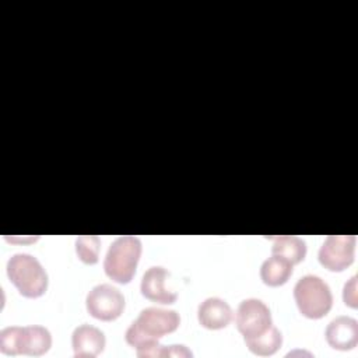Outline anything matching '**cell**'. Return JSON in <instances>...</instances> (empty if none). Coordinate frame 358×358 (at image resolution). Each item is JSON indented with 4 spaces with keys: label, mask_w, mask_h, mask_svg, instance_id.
<instances>
[{
    "label": "cell",
    "mask_w": 358,
    "mask_h": 358,
    "mask_svg": "<svg viewBox=\"0 0 358 358\" xmlns=\"http://www.w3.org/2000/svg\"><path fill=\"white\" fill-rule=\"evenodd\" d=\"M164 357H193V352L182 344L175 345H165Z\"/></svg>",
    "instance_id": "cell-18"
},
{
    "label": "cell",
    "mask_w": 358,
    "mask_h": 358,
    "mask_svg": "<svg viewBox=\"0 0 358 358\" xmlns=\"http://www.w3.org/2000/svg\"><path fill=\"white\" fill-rule=\"evenodd\" d=\"M105 344L103 331L92 324L83 323L73 330L71 347L77 358H94L103 351Z\"/></svg>",
    "instance_id": "cell-9"
},
{
    "label": "cell",
    "mask_w": 358,
    "mask_h": 358,
    "mask_svg": "<svg viewBox=\"0 0 358 358\" xmlns=\"http://www.w3.org/2000/svg\"><path fill=\"white\" fill-rule=\"evenodd\" d=\"M235 324L243 338L256 337L271 327V312L268 306L257 298L243 299L236 309Z\"/></svg>",
    "instance_id": "cell-7"
},
{
    "label": "cell",
    "mask_w": 358,
    "mask_h": 358,
    "mask_svg": "<svg viewBox=\"0 0 358 358\" xmlns=\"http://www.w3.org/2000/svg\"><path fill=\"white\" fill-rule=\"evenodd\" d=\"M101 239L96 235H81L76 239V252L85 264H95L99 259Z\"/></svg>",
    "instance_id": "cell-16"
},
{
    "label": "cell",
    "mask_w": 358,
    "mask_h": 358,
    "mask_svg": "<svg viewBox=\"0 0 358 358\" xmlns=\"http://www.w3.org/2000/svg\"><path fill=\"white\" fill-rule=\"evenodd\" d=\"M197 319L203 327L208 330H220L231 323L232 309L224 299L210 296L199 305Z\"/></svg>",
    "instance_id": "cell-12"
},
{
    "label": "cell",
    "mask_w": 358,
    "mask_h": 358,
    "mask_svg": "<svg viewBox=\"0 0 358 358\" xmlns=\"http://www.w3.org/2000/svg\"><path fill=\"white\" fill-rule=\"evenodd\" d=\"M294 299L299 312L308 319H322L333 306L331 289L319 275L306 274L294 287Z\"/></svg>",
    "instance_id": "cell-5"
},
{
    "label": "cell",
    "mask_w": 358,
    "mask_h": 358,
    "mask_svg": "<svg viewBox=\"0 0 358 358\" xmlns=\"http://www.w3.org/2000/svg\"><path fill=\"white\" fill-rule=\"evenodd\" d=\"M324 336L331 348L352 350L358 343V322L350 316H338L327 324Z\"/></svg>",
    "instance_id": "cell-11"
},
{
    "label": "cell",
    "mask_w": 358,
    "mask_h": 358,
    "mask_svg": "<svg viewBox=\"0 0 358 358\" xmlns=\"http://www.w3.org/2000/svg\"><path fill=\"white\" fill-rule=\"evenodd\" d=\"M292 263L287 259L271 255V257L266 259L260 267V278L268 287H280L284 285L292 274Z\"/></svg>",
    "instance_id": "cell-13"
},
{
    "label": "cell",
    "mask_w": 358,
    "mask_h": 358,
    "mask_svg": "<svg viewBox=\"0 0 358 358\" xmlns=\"http://www.w3.org/2000/svg\"><path fill=\"white\" fill-rule=\"evenodd\" d=\"M141 249V241L137 236L124 235L116 238L103 259L105 274L115 282H130L136 274Z\"/></svg>",
    "instance_id": "cell-4"
},
{
    "label": "cell",
    "mask_w": 358,
    "mask_h": 358,
    "mask_svg": "<svg viewBox=\"0 0 358 358\" xmlns=\"http://www.w3.org/2000/svg\"><path fill=\"white\" fill-rule=\"evenodd\" d=\"M85 306L92 317L102 322H110L123 313L124 296L113 285L98 284L88 291Z\"/></svg>",
    "instance_id": "cell-6"
},
{
    "label": "cell",
    "mask_w": 358,
    "mask_h": 358,
    "mask_svg": "<svg viewBox=\"0 0 358 358\" xmlns=\"http://www.w3.org/2000/svg\"><path fill=\"white\" fill-rule=\"evenodd\" d=\"M180 324L176 310L162 308H145L126 330V343L131 347L145 348L158 344L165 334L173 333Z\"/></svg>",
    "instance_id": "cell-1"
},
{
    "label": "cell",
    "mask_w": 358,
    "mask_h": 358,
    "mask_svg": "<svg viewBox=\"0 0 358 358\" xmlns=\"http://www.w3.org/2000/svg\"><path fill=\"white\" fill-rule=\"evenodd\" d=\"M243 341L248 350L255 355L268 357L275 354L280 350L282 344V336H281V331L274 324H271V327L267 329L264 333L256 337L243 338Z\"/></svg>",
    "instance_id": "cell-15"
},
{
    "label": "cell",
    "mask_w": 358,
    "mask_h": 358,
    "mask_svg": "<svg viewBox=\"0 0 358 358\" xmlns=\"http://www.w3.org/2000/svg\"><path fill=\"white\" fill-rule=\"evenodd\" d=\"M355 236L329 235L319 249V263L329 271H344L354 263Z\"/></svg>",
    "instance_id": "cell-8"
},
{
    "label": "cell",
    "mask_w": 358,
    "mask_h": 358,
    "mask_svg": "<svg viewBox=\"0 0 358 358\" xmlns=\"http://www.w3.org/2000/svg\"><path fill=\"white\" fill-rule=\"evenodd\" d=\"M50 347L52 334L43 326H8L0 330V351L6 355L39 357Z\"/></svg>",
    "instance_id": "cell-2"
},
{
    "label": "cell",
    "mask_w": 358,
    "mask_h": 358,
    "mask_svg": "<svg viewBox=\"0 0 358 358\" xmlns=\"http://www.w3.org/2000/svg\"><path fill=\"white\" fill-rule=\"evenodd\" d=\"M168 277H169V271L165 267H161V266L150 267L144 273L140 284L143 296L164 305L173 303L178 299V294L165 287Z\"/></svg>",
    "instance_id": "cell-10"
},
{
    "label": "cell",
    "mask_w": 358,
    "mask_h": 358,
    "mask_svg": "<svg viewBox=\"0 0 358 358\" xmlns=\"http://www.w3.org/2000/svg\"><path fill=\"white\" fill-rule=\"evenodd\" d=\"M271 255L281 256L292 264L301 263L306 256V242L294 235H280L274 238L271 245Z\"/></svg>",
    "instance_id": "cell-14"
},
{
    "label": "cell",
    "mask_w": 358,
    "mask_h": 358,
    "mask_svg": "<svg viewBox=\"0 0 358 358\" xmlns=\"http://www.w3.org/2000/svg\"><path fill=\"white\" fill-rule=\"evenodd\" d=\"M343 299L344 303L352 309L358 306V299H357V275H352L348 282H345L344 289H343Z\"/></svg>",
    "instance_id": "cell-17"
},
{
    "label": "cell",
    "mask_w": 358,
    "mask_h": 358,
    "mask_svg": "<svg viewBox=\"0 0 358 358\" xmlns=\"http://www.w3.org/2000/svg\"><path fill=\"white\" fill-rule=\"evenodd\" d=\"M10 282L25 298H39L48 289V274L41 262L28 253L13 255L6 266Z\"/></svg>",
    "instance_id": "cell-3"
}]
</instances>
